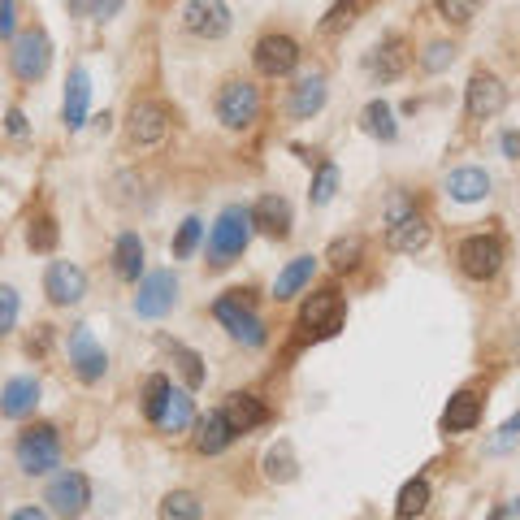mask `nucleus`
<instances>
[{"mask_svg": "<svg viewBox=\"0 0 520 520\" xmlns=\"http://www.w3.org/2000/svg\"><path fill=\"white\" fill-rule=\"evenodd\" d=\"M70 9H78V13H83V9H96V0H70Z\"/></svg>", "mask_w": 520, "mask_h": 520, "instance_id": "obj_50", "label": "nucleus"}, {"mask_svg": "<svg viewBox=\"0 0 520 520\" xmlns=\"http://www.w3.org/2000/svg\"><path fill=\"white\" fill-rule=\"evenodd\" d=\"M356 13H360V0H338V5L325 13V22H321V31L325 35H338V31H347L351 22H356Z\"/></svg>", "mask_w": 520, "mask_h": 520, "instance_id": "obj_36", "label": "nucleus"}, {"mask_svg": "<svg viewBox=\"0 0 520 520\" xmlns=\"http://www.w3.org/2000/svg\"><path fill=\"white\" fill-rule=\"evenodd\" d=\"M26 247H31V252H52V247H57V221L52 217L31 221V230H26Z\"/></svg>", "mask_w": 520, "mask_h": 520, "instance_id": "obj_35", "label": "nucleus"}, {"mask_svg": "<svg viewBox=\"0 0 520 520\" xmlns=\"http://www.w3.org/2000/svg\"><path fill=\"white\" fill-rule=\"evenodd\" d=\"M360 126H364V135H373V139H395V113H390V104H386V100L364 104Z\"/></svg>", "mask_w": 520, "mask_h": 520, "instance_id": "obj_31", "label": "nucleus"}, {"mask_svg": "<svg viewBox=\"0 0 520 520\" xmlns=\"http://www.w3.org/2000/svg\"><path fill=\"white\" fill-rule=\"evenodd\" d=\"M299 325L308 330V338H334L338 330H343V295H338L334 286L308 295L304 312H299Z\"/></svg>", "mask_w": 520, "mask_h": 520, "instance_id": "obj_6", "label": "nucleus"}, {"mask_svg": "<svg viewBox=\"0 0 520 520\" xmlns=\"http://www.w3.org/2000/svg\"><path fill=\"white\" fill-rule=\"evenodd\" d=\"M200 234H204V221H200V217H187V221H182L178 234H174V256H178V260L191 256L195 243H200Z\"/></svg>", "mask_w": 520, "mask_h": 520, "instance_id": "obj_38", "label": "nucleus"}, {"mask_svg": "<svg viewBox=\"0 0 520 520\" xmlns=\"http://www.w3.org/2000/svg\"><path fill=\"white\" fill-rule=\"evenodd\" d=\"M503 152L512 156V161H520V135H516V130H507V135H503Z\"/></svg>", "mask_w": 520, "mask_h": 520, "instance_id": "obj_47", "label": "nucleus"}, {"mask_svg": "<svg viewBox=\"0 0 520 520\" xmlns=\"http://www.w3.org/2000/svg\"><path fill=\"white\" fill-rule=\"evenodd\" d=\"M13 5L18 0H0V35H13Z\"/></svg>", "mask_w": 520, "mask_h": 520, "instance_id": "obj_44", "label": "nucleus"}, {"mask_svg": "<svg viewBox=\"0 0 520 520\" xmlns=\"http://www.w3.org/2000/svg\"><path fill=\"white\" fill-rule=\"evenodd\" d=\"M451 61H455V48H451V44H429L425 57H421V65H425V70H434V74L447 70Z\"/></svg>", "mask_w": 520, "mask_h": 520, "instance_id": "obj_42", "label": "nucleus"}, {"mask_svg": "<svg viewBox=\"0 0 520 520\" xmlns=\"http://www.w3.org/2000/svg\"><path fill=\"white\" fill-rule=\"evenodd\" d=\"M447 195L455 204H477V200H486L490 195V174L486 169H455V174L447 178Z\"/></svg>", "mask_w": 520, "mask_h": 520, "instance_id": "obj_22", "label": "nucleus"}, {"mask_svg": "<svg viewBox=\"0 0 520 520\" xmlns=\"http://www.w3.org/2000/svg\"><path fill=\"white\" fill-rule=\"evenodd\" d=\"M44 295L61 308L78 304V299L87 295V273L78 265H70V260H52L48 273H44Z\"/></svg>", "mask_w": 520, "mask_h": 520, "instance_id": "obj_13", "label": "nucleus"}, {"mask_svg": "<svg viewBox=\"0 0 520 520\" xmlns=\"http://www.w3.org/2000/svg\"><path fill=\"white\" fill-rule=\"evenodd\" d=\"M321 104H325V78L308 74V78H299V83L291 87L286 109H291V117H312V113H321Z\"/></svg>", "mask_w": 520, "mask_h": 520, "instance_id": "obj_24", "label": "nucleus"}, {"mask_svg": "<svg viewBox=\"0 0 520 520\" xmlns=\"http://www.w3.org/2000/svg\"><path fill=\"white\" fill-rule=\"evenodd\" d=\"M221 412L230 416L234 434H247V429H256V425H265V421H269L265 403H260L256 395H247V390H239V395H230V399H226V408H221Z\"/></svg>", "mask_w": 520, "mask_h": 520, "instance_id": "obj_23", "label": "nucleus"}, {"mask_svg": "<svg viewBox=\"0 0 520 520\" xmlns=\"http://www.w3.org/2000/svg\"><path fill=\"white\" fill-rule=\"evenodd\" d=\"M334 191H338V165L321 161V165H317V178H312V191H308V200L321 208V204H330V200H334Z\"/></svg>", "mask_w": 520, "mask_h": 520, "instance_id": "obj_34", "label": "nucleus"}, {"mask_svg": "<svg viewBox=\"0 0 520 520\" xmlns=\"http://www.w3.org/2000/svg\"><path fill=\"white\" fill-rule=\"evenodd\" d=\"M113 269H117V278H130L135 282L139 278V269H143V239L139 234H117V243H113Z\"/></svg>", "mask_w": 520, "mask_h": 520, "instance_id": "obj_27", "label": "nucleus"}, {"mask_svg": "<svg viewBox=\"0 0 520 520\" xmlns=\"http://www.w3.org/2000/svg\"><path fill=\"white\" fill-rule=\"evenodd\" d=\"M213 317L226 325L234 343H243V347H260V343H265V325H260V317L243 304V299H234V295L217 299V304H213Z\"/></svg>", "mask_w": 520, "mask_h": 520, "instance_id": "obj_8", "label": "nucleus"}, {"mask_svg": "<svg viewBox=\"0 0 520 520\" xmlns=\"http://www.w3.org/2000/svg\"><path fill=\"white\" fill-rule=\"evenodd\" d=\"M161 520H200V499L191 490H174L161 499Z\"/></svg>", "mask_w": 520, "mask_h": 520, "instance_id": "obj_33", "label": "nucleus"}, {"mask_svg": "<svg viewBox=\"0 0 520 520\" xmlns=\"http://www.w3.org/2000/svg\"><path fill=\"white\" fill-rule=\"evenodd\" d=\"M481 9V0H438V13L447 22H473Z\"/></svg>", "mask_w": 520, "mask_h": 520, "instance_id": "obj_39", "label": "nucleus"}, {"mask_svg": "<svg viewBox=\"0 0 520 520\" xmlns=\"http://www.w3.org/2000/svg\"><path fill=\"white\" fill-rule=\"evenodd\" d=\"M48 61H52V44L44 31H22L13 39V52H9V65L22 83H35V78L48 74Z\"/></svg>", "mask_w": 520, "mask_h": 520, "instance_id": "obj_7", "label": "nucleus"}, {"mask_svg": "<svg viewBox=\"0 0 520 520\" xmlns=\"http://www.w3.org/2000/svg\"><path fill=\"white\" fill-rule=\"evenodd\" d=\"M87 104H91V78L87 70H74L70 74V83H65V100H61V122L78 130L87 122Z\"/></svg>", "mask_w": 520, "mask_h": 520, "instance_id": "obj_20", "label": "nucleus"}, {"mask_svg": "<svg viewBox=\"0 0 520 520\" xmlns=\"http://www.w3.org/2000/svg\"><path fill=\"white\" fill-rule=\"evenodd\" d=\"M70 364L83 382H100L104 369H109V356H104V347L96 343V334L87 325H74L70 330Z\"/></svg>", "mask_w": 520, "mask_h": 520, "instance_id": "obj_12", "label": "nucleus"}, {"mask_svg": "<svg viewBox=\"0 0 520 520\" xmlns=\"http://www.w3.org/2000/svg\"><path fill=\"white\" fill-rule=\"evenodd\" d=\"M191 416H195L191 395L187 390H174L169 403H165V412H161V421H156V429H165V434H182V429L191 425Z\"/></svg>", "mask_w": 520, "mask_h": 520, "instance_id": "obj_29", "label": "nucleus"}, {"mask_svg": "<svg viewBox=\"0 0 520 520\" xmlns=\"http://www.w3.org/2000/svg\"><path fill=\"white\" fill-rule=\"evenodd\" d=\"M312 269H317V260L312 256H295L291 265L278 273V282H273V299H295L312 282Z\"/></svg>", "mask_w": 520, "mask_h": 520, "instance_id": "obj_26", "label": "nucleus"}, {"mask_svg": "<svg viewBox=\"0 0 520 520\" xmlns=\"http://www.w3.org/2000/svg\"><path fill=\"white\" fill-rule=\"evenodd\" d=\"M252 230H256L252 208H243V204L221 208V217L213 221V230H208V260H213V265H230V260L252 243Z\"/></svg>", "mask_w": 520, "mask_h": 520, "instance_id": "obj_1", "label": "nucleus"}, {"mask_svg": "<svg viewBox=\"0 0 520 520\" xmlns=\"http://www.w3.org/2000/svg\"><path fill=\"white\" fill-rule=\"evenodd\" d=\"M386 243L395 247V252H421V247L429 243L425 217L416 213V208L403 200V195H395L390 208H386Z\"/></svg>", "mask_w": 520, "mask_h": 520, "instance_id": "obj_3", "label": "nucleus"}, {"mask_svg": "<svg viewBox=\"0 0 520 520\" xmlns=\"http://www.w3.org/2000/svg\"><path fill=\"white\" fill-rule=\"evenodd\" d=\"M503 104H507V87H503L494 74L477 70L473 78H468V87H464V109H468V117H494V113H503Z\"/></svg>", "mask_w": 520, "mask_h": 520, "instance_id": "obj_15", "label": "nucleus"}, {"mask_svg": "<svg viewBox=\"0 0 520 520\" xmlns=\"http://www.w3.org/2000/svg\"><path fill=\"white\" fill-rule=\"evenodd\" d=\"M9 520H48V516L39 512V507H18V512H13Z\"/></svg>", "mask_w": 520, "mask_h": 520, "instance_id": "obj_49", "label": "nucleus"}, {"mask_svg": "<svg viewBox=\"0 0 520 520\" xmlns=\"http://www.w3.org/2000/svg\"><path fill=\"white\" fill-rule=\"evenodd\" d=\"M169 130V113L165 104L156 100H139L135 109H130V143H139V148H152V143H161Z\"/></svg>", "mask_w": 520, "mask_h": 520, "instance_id": "obj_16", "label": "nucleus"}, {"mask_svg": "<svg viewBox=\"0 0 520 520\" xmlns=\"http://www.w3.org/2000/svg\"><path fill=\"white\" fill-rule=\"evenodd\" d=\"M182 22H187V31L200 39H221L230 31V9H226V0H187Z\"/></svg>", "mask_w": 520, "mask_h": 520, "instance_id": "obj_14", "label": "nucleus"}, {"mask_svg": "<svg viewBox=\"0 0 520 520\" xmlns=\"http://www.w3.org/2000/svg\"><path fill=\"white\" fill-rule=\"evenodd\" d=\"M481 421V399L460 390V395H451L447 412H442V429H451V434H464V429H473Z\"/></svg>", "mask_w": 520, "mask_h": 520, "instance_id": "obj_25", "label": "nucleus"}, {"mask_svg": "<svg viewBox=\"0 0 520 520\" xmlns=\"http://www.w3.org/2000/svg\"><path fill=\"white\" fill-rule=\"evenodd\" d=\"M429 507V481L425 477H412L408 486L399 490V503H395V516L399 520H416Z\"/></svg>", "mask_w": 520, "mask_h": 520, "instance_id": "obj_30", "label": "nucleus"}, {"mask_svg": "<svg viewBox=\"0 0 520 520\" xmlns=\"http://www.w3.org/2000/svg\"><path fill=\"white\" fill-rule=\"evenodd\" d=\"M13 321H18V291H13V286H0V334H9Z\"/></svg>", "mask_w": 520, "mask_h": 520, "instance_id": "obj_41", "label": "nucleus"}, {"mask_svg": "<svg viewBox=\"0 0 520 520\" xmlns=\"http://www.w3.org/2000/svg\"><path fill=\"white\" fill-rule=\"evenodd\" d=\"M35 403H39V382L35 377H13V382H5V390H0V412L13 416V421L31 416Z\"/></svg>", "mask_w": 520, "mask_h": 520, "instance_id": "obj_21", "label": "nucleus"}, {"mask_svg": "<svg viewBox=\"0 0 520 520\" xmlns=\"http://www.w3.org/2000/svg\"><path fill=\"white\" fill-rule=\"evenodd\" d=\"M408 44H403L399 35H390V39H382L373 52H369V70L382 78V83H390V78H399L403 70H408Z\"/></svg>", "mask_w": 520, "mask_h": 520, "instance_id": "obj_19", "label": "nucleus"}, {"mask_svg": "<svg viewBox=\"0 0 520 520\" xmlns=\"http://www.w3.org/2000/svg\"><path fill=\"white\" fill-rule=\"evenodd\" d=\"M9 135H26V117H22V109H9Z\"/></svg>", "mask_w": 520, "mask_h": 520, "instance_id": "obj_46", "label": "nucleus"}, {"mask_svg": "<svg viewBox=\"0 0 520 520\" xmlns=\"http://www.w3.org/2000/svg\"><path fill=\"white\" fill-rule=\"evenodd\" d=\"M490 520H520V499L503 503V507H494V516H490Z\"/></svg>", "mask_w": 520, "mask_h": 520, "instance_id": "obj_45", "label": "nucleus"}, {"mask_svg": "<svg viewBox=\"0 0 520 520\" xmlns=\"http://www.w3.org/2000/svg\"><path fill=\"white\" fill-rule=\"evenodd\" d=\"M252 61H256V70L265 74V78H282V74H291L295 65H299V44H295L291 35H265L256 44Z\"/></svg>", "mask_w": 520, "mask_h": 520, "instance_id": "obj_11", "label": "nucleus"}, {"mask_svg": "<svg viewBox=\"0 0 520 520\" xmlns=\"http://www.w3.org/2000/svg\"><path fill=\"white\" fill-rule=\"evenodd\" d=\"M230 438H234V425L226 412H208L195 421V451L200 455H221L230 447Z\"/></svg>", "mask_w": 520, "mask_h": 520, "instance_id": "obj_17", "label": "nucleus"}, {"mask_svg": "<svg viewBox=\"0 0 520 520\" xmlns=\"http://www.w3.org/2000/svg\"><path fill=\"white\" fill-rule=\"evenodd\" d=\"M117 9H122V0H96V9L91 13H96V18H113Z\"/></svg>", "mask_w": 520, "mask_h": 520, "instance_id": "obj_48", "label": "nucleus"}, {"mask_svg": "<svg viewBox=\"0 0 520 520\" xmlns=\"http://www.w3.org/2000/svg\"><path fill=\"white\" fill-rule=\"evenodd\" d=\"M174 299H178V278L169 269H156V273H148V278L139 282L135 312H139V317H148V321H156V317H165V312L174 308Z\"/></svg>", "mask_w": 520, "mask_h": 520, "instance_id": "obj_10", "label": "nucleus"}, {"mask_svg": "<svg viewBox=\"0 0 520 520\" xmlns=\"http://www.w3.org/2000/svg\"><path fill=\"white\" fill-rule=\"evenodd\" d=\"M256 113H260V91H256L252 83H243V78H230V83L217 91V117H221V126L247 130V126L256 122Z\"/></svg>", "mask_w": 520, "mask_h": 520, "instance_id": "obj_4", "label": "nucleus"}, {"mask_svg": "<svg viewBox=\"0 0 520 520\" xmlns=\"http://www.w3.org/2000/svg\"><path fill=\"white\" fill-rule=\"evenodd\" d=\"M252 221H256V230L269 234V239H286V234H291V204H286L282 195H260L252 208Z\"/></svg>", "mask_w": 520, "mask_h": 520, "instance_id": "obj_18", "label": "nucleus"}, {"mask_svg": "<svg viewBox=\"0 0 520 520\" xmlns=\"http://www.w3.org/2000/svg\"><path fill=\"white\" fill-rule=\"evenodd\" d=\"M460 269L473 282H486L503 269V243L490 239V234H473V239L460 243Z\"/></svg>", "mask_w": 520, "mask_h": 520, "instance_id": "obj_9", "label": "nucleus"}, {"mask_svg": "<svg viewBox=\"0 0 520 520\" xmlns=\"http://www.w3.org/2000/svg\"><path fill=\"white\" fill-rule=\"evenodd\" d=\"M13 455H18V468H22V473H31V477L48 473V468H57V460H61V438H57V429H52V425L22 429Z\"/></svg>", "mask_w": 520, "mask_h": 520, "instance_id": "obj_2", "label": "nucleus"}, {"mask_svg": "<svg viewBox=\"0 0 520 520\" xmlns=\"http://www.w3.org/2000/svg\"><path fill=\"white\" fill-rule=\"evenodd\" d=\"M174 360H178V369H182V377H187V386L195 390V386H204V369H200V356L195 351H187V347H174Z\"/></svg>", "mask_w": 520, "mask_h": 520, "instance_id": "obj_40", "label": "nucleus"}, {"mask_svg": "<svg viewBox=\"0 0 520 520\" xmlns=\"http://www.w3.org/2000/svg\"><path fill=\"white\" fill-rule=\"evenodd\" d=\"M169 395H174V386H169V377H148L143 382V412H148V421L156 425L161 421V412H165V403H169Z\"/></svg>", "mask_w": 520, "mask_h": 520, "instance_id": "obj_32", "label": "nucleus"}, {"mask_svg": "<svg viewBox=\"0 0 520 520\" xmlns=\"http://www.w3.org/2000/svg\"><path fill=\"white\" fill-rule=\"evenodd\" d=\"M360 252H364V243L356 239V234H351V239H334L330 252H325V260H330L334 269H351V265L360 260Z\"/></svg>", "mask_w": 520, "mask_h": 520, "instance_id": "obj_37", "label": "nucleus"}, {"mask_svg": "<svg viewBox=\"0 0 520 520\" xmlns=\"http://www.w3.org/2000/svg\"><path fill=\"white\" fill-rule=\"evenodd\" d=\"M265 477L278 481V486H286V481L299 477V460H295L291 442H273V447L265 451Z\"/></svg>", "mask_w": 520, "mask_h": 520, "instance_id": "obj_28", "label": "nucleus"}, {"mask_svg": "<svg viewBox=\"0 0 520 520\" xmlns=\"http://www.w3.org/2000/svg\"><path fill=\"white\" fill-rule=\"evenodd\" d=\"M516 438H520V412H512V416H507V421H503V429H499V438L490 442V455H503V451L512 447Z\"/></svg>", "mask_w": 520, "mask_h": 520, "instance_id": "obj_43", "label": "nucleus"}, {"mask_svg": "<svg viewBox=\"0 0 520 520\" xmlns=\"http://www.w3.org/2000/svg\"><path fill=\"white\" fill-rule=\"evenodd\" d=\"M44 503L57 516H65V520H78V516L87 512V503H91V481L83 473H74V468H65V473H57V477L48 481Z\"/></svg>", "mask_w": 520, "mask_h": 520, "instance_id": "obj_5", "label": "nucleus"}]
</instances>
